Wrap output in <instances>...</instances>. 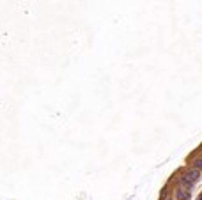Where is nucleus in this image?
Listing matches in <instances>:
<instances>
[{
    "label": "nucleus",
    "instance_id": "1",
    "mask_svg": "<svg viewBox=\"0 0 202 200\" xmlns=\"http://www.w3.org/2000/svg\"><path fill=\"white\" fill-rule=\"evenodd\" d=\"M200 179V172L199 170H195V168H190V170H186V172L179 177V181H181V184L183 186H186V188H192L193 184L197 182Z\"/></svg>",
    "mask_w": 202,
    "mask_h": 200
},
{
    "label": "nucleus",
    "instance_id": "2",
    "mask_svg": "<svg viewBox=\"0 0 202 200\" xmlns=\"http://www.w3.org/2000/svg\"><path fill=\"white\" fill-rule=\"evenodd\" d=\"M176 197H177V200H188V197H190V188H186V186H181V188L177 190Z\"/></svg>",
    "mask_w": 202,
    "mask_h": 200
},
{
    "label": "nucleus",
    "instance_id": "3",
    "mask_svg": "<svg viewBox=\"0 0 202 200\" xmlns=\"http://www.w3.org/2000/svg\"><path fill=\"white\" fill-rule=\"evenodd\" d=\"M193 168H195V170H199V172L202 174V158H199V160H195V161H193Z\"/></svg>",
    "mask_w": 202,
    "mask_h": 200
},
{
    "label": "nucleus",
    "instance_id": "4",
    "mask_svg": "<svg viewBox=\"0 0 202 200\" xmlns=\"http://www.w3.org/2000/svg\"><path fill=\"white\" fill-rule=\"evenodd\" d=\"M197 200H202V195H200V197H199V198H197Z\"/></svg>",
    "mask_w": 202,
    "mask_h": 200
}]
</instances>
